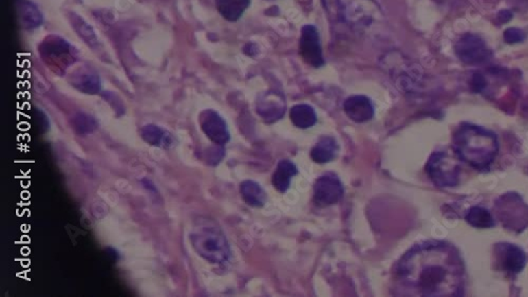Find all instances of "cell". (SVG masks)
I'll return each instance as SVG.
<instances>
[{
	"label": "cell",
	"instance_id": "cell-1",
	"mask_svg": "<svg viewBox=\"0 0 528 297\" xmlns=\"http://www.w3.org/2000/svg\"><path fill=\"white\" fill-rule=\"evenodd\" d=\"M400 294L411 296L464 295L465 270L451 244H418L400 259L395 272Z\"/></svg>",
	"mask_w": 528,
	"mask_h": 297
},
{
	"label": "cell",
	"instance_id": "cell-2",
	"mask_svg": "<svg viewBox=\"0 0 528 297\" xmlns=\"http://www.w3.org/2000/svg\"><path fill=\"white\" fill-rule=\"evenodd\" d=\"M453 150L459 160L478 171H486L499 152L494 132L472 124H461L453 136Z\"/></svg>",
	"mask_w": 528,
	"mask_h": 297
},
{
	"label": "cell",
	"instance_id": "cell-3",
	"mask_svg": "<svg viewBox=\"0 0 528 297\" xmlns=\"http://www.w3.org/2000/svg\"><path fill=\"white\" fill-rule=\"evenodd\" d=\"M191 246L197 255L211 263H226L230 256V248L226 235L214 222L207 219L195 224L189 235Z\"/></svg>",
	"mask_w": 528,
	"mask_h": 297
},
{
	"label": "cell",
	"instance_id": "cell-4",
	"mask_svg": "<svg viewBox=\"0 0 528 297\" xmlns=\"http://www.w3.org/2000/svg\"><path fill=\"white\" fill-rule=\"evenodd\" d=\"M459 158L445 152H433L428 160L426 171L432 182L439 187H453L459 185L461 165Z\"/></svg>",
	"mask_w": 528,
	"mask_h": 297
},
{
	"label": "cell",
	"instance_id": "cell-5",
	"mask_svg": "<svg viewBox=\"0 0 528 297\" xmlns=\"http://www.w3.org/2000/svg\"><path fill=\"white\" fill-rule=\"evenodd\" d=\"M455 54L467 64H482L492 58V52L480 36L465 34L455 44Z\"/></svg>",
	"mask_w": 528,
	"mask_h": 297
},
{
	"label": "cell",
	"instance_id": "cell-6",
	"mask_svg": "<svg viewBox=\"0 0 528 297\" xmlns=\"http://www.w3.org/2000/svg\"><path fill=\"white\" fill-rule=\"evenodd\" d=\"M43 58L56 67L67 68L73 62V48L67 40L58 36H50L39 47Z\"/></svg>",
	"mask_w": 528,
	"mask_h": 297
},
{
	"label": "cell",
	"instance_id": "cell-7",
	"mask_svg": "<svg viewBox=\"0 0 528 297\" xmlns=\"http://www.w3.org/2000/svg\"><path fill=\"white\" fill-rule=\"evenodd\" d=\"M496 210L512 212V214L510 213V214L500 216L502 224L509 226L512 230L514 228L522 230L528 224V206L518 195L510 193V195L501 197L500 200L496 203Z\"/></svg>",
	"mask_w": 528,
	"mask_h": 297
},
{
	"label": "cell",
	"instance_id": "cell-8",
	"mask_svg": "<svg viewBox=\"0 0 528 297\" xmlns=\"http://www.w3.org/2000/svg\"><path fill=\"white\" fill-rule=\"evenodd\" d=\"M494 256L499 269L510 276L521 273L526 265L525 253L514 244H496L494 248Z\"/></svg>",
	"mask_w": 528,
	"mask_h": 297
},
{
	"label": "cell",
	"instance_id": "cell-9",
	"mask_svg": "<svg viewBox=\"0 0 528 297\" xmlns=\"http://www.w3.org/2000/svg\"><path fill=\"white\" fill-rule=\"evenodd\" d=\"M344 196L341 181L334 174H326L314 185V201L318 206H330L339 202Z\"/></svg>",
	"mask_w": 528,
	"mask_h": 297
},
{
	"label": "cell",
	"instance_id": "cell-10",
	"mask_svg": "<svg viewBox=\"0 0 528 297\" xmlns=\"http://www.w3.org/2000/svg\"><path fill=\"white\" fill-rule=\"evenodd\" d=\"M202 132L216 145H226L230 139V130L224 119L211 109L202 111L199 115Z\"/></svg>",
	"mask_w": 528,
	"mask_h": 297
},
{
	"label": "cell",
	"instance_id": "cell-11",
	"mask_svg": "<svg viewBox=\"0 0 528 297\" xmlns=\"http://www.w3.org/2000/svg\"><path fill=\"white\" fill-rule=\"evenodd\" d=\"M299 52L304 62L313 67L320 68L324 66V60L322 58L320 34L314 25H304L301 30Z\"/></svg>",
	"mask_w": 528,
	"mask_h": 297
},
{
	"label": "cell",
	"instance_id": "cell-12",
	"mask_svg": "<svg viewBox=\"0 0 528 297\" xmlns=\"http://www.w3.org/2000/svg\"><path fill=\"white\" fill-rule=\"evenodd\" d=\"M285 102L283 95L276 91L263 93L258 99L257 112L267 123L280 120L285 115Z\"/></svg>",
	"mask_w": 528,
	"mask_h": 297
},
{
	"label": "cell",
	"instance_id": "cell-13",
	"mask_svg": "<svg viewBox=\"0 0 528 297\" xmlns=\"http://www.w3.org/2000/svg\"><path fill=\"white\" fill-rule=\"evenodd\" d=\"M344 109L348 117L356 123L367 122L374 115L372 103L363 95H354L346 99Z\"/></svg>",
	"mask_w": 528,
	"mask_h": 297
},
{
	"label": "cell",
	"instance_id": "cell-14",
	"mask_svg": "<svg viewBox=\"0 0 528 297\" xmlns=\"http://www.w3.org/2000/svg\"><path fill=\"white\" fill-rule=\"evenodd\" d=\"M141 136L146 143L154 147L171 148L175 146L176 139L173 134H170L166 129L158 126V125L148 124L145 125L141 129Z\"/></svg>",
	"mask_w": 528,
	"mask_h": 297
},
{
	"label": "cell",
	"instance_id": "cell-15",
	"mask_svg": "<svg viewBox=\"0 0 528 297\" xmlns=\"http://www.w3.org/2000/svg\"><path fill=\"white\" fill-rule=\"evenodd\" d=\"M17 14L23 28L33 30L43 23V15L38 8L30 0H16Z\"/></svg>",
	"mask_w": 528,
	"mask_h": 297
},
{
	"label": "cell",
	"instance_id": "cell-16",
	"mask_svg": "<svg viewBox=\"0 0 528 297\" xmlns=\"http://www.w3.org/2000/svg\"><path fill=\"white\" fill-rule=\"evenodd\" d=\"M71 83L86 95H97L101 91L99 76L91 70H78L72 75Z\"/></svg>",
	"mask_w": 528,
	"mask_h": 297
},
{
	"label": "cell",
	"instance_id": "cell-17",
	"mask_svg": "<svg viewBox=\"0 0 528 297\" xmlns=\"http://www.w3.org/2000/svg\"><path fill=\"white\" fill-rule=\"evenodd\" d=\"M338 144L332 136H322L316 145L311 150V158L316 163L324 164L331 162L336 157Z\"/></svg>",
	"mask_w": 528,
	"mask_h": 297
},
{
	"label": "cell",
	"instance_id": "cell-18",
	"mask_svg": "<svg viewBox=\"0 0 528 297\" xmlns=\"http://www.w3.org/2000/svg\"><path fill=\"white\" fill-rule=\"evenodd\" d=\"M298 174L296 165L289 160H283L279 162L272 178V183L276 189H278L280 193H285L291 185V180L294 176Z\"/></svg>",
	"mask_w": 528,
	"mask_h": 297
},
{
	"label": "cell",
	"instance_id": "cell-19",
	"mask_svg": "<svg viewBox=\"0 0 528 297\" xmlns=\"http://www.w3.org/2000/svg\"><path fill=\"white\" fill-rule=\"evenodd\" d=\"M250 3V0H216V7L220 14L230 21H238Z\"/></svg>",
	"mask_w": 528,
	"mask_h": 297
},
{
	"label": "cell",
	"instance_id": "cell-20",
	"mask_svg": "<svg viewBox=\"0 0 528 297\" xmlns=\"http://www.w3.org/2000/svg\"><path fill=\"white\" fill-rule=\"evenodd\" d=\"M240 193H241L243 200L250 206L260 208V206H263L264 203L267 201V193L263 191V189L258 183L250 181V180H246L241 183Z\"/></svg>",
	"mask_w": 528,
	"mask_h": 297
},
{
	"label": "cell",
	"instance_id": "cell-21",
	"mask_svg": "<svg viewBox=\"0 0 528 297\" xmlns=\"http://www.w3.org/2000/svg\"><path fill=\"white\" fill-rule=\"evenodd\" d=\"M291 121L295 126L301 129L310 128L317 122V115L313 107L306 104L296 105L289 112Z\"/></svg>",
	"mask_w": 528,
	"mask_h": 297
},
{
	"label": "cell",
	"instance_id": "cell-22",
	"mask_svg": "<svg viewBox=\"0 0 528 297\" xmlns=\"http://www.w3.org/2000/svg\"><path fill=\"white\" fill-rule=\"evenodd\" d=\"M466 222L473 228H490L494 226V219L488 211L481 206H473L467 212Z\"/></svg>",
	"mask_w": 528,
	"mask_h": 297
},
{
	"label": "cell",
	"instance_id": "cell-23",
	"mask_svg": "<svg viewBox=\"0 0 528 297\" xmlns=\"http://www.w3.org/2000/svg\"><path fill=\"white\" fill-rule=\"evenodd\" d=\"M72 127L80 136H87L97 128V122L95 118L87 113L80 112L74 115L71 121Z\"/></svg>",
	"mask_w": 528,
	"mask_h": 297
},
{
	"label": "cell",
	"instance_id": "cell-24",
	"mask_svg": "<svg viewBox=\"0 0 528 297\" xmlns=\"http://www.w3.org/2000/svg\"><path fill=\"white\" fill-rule=\"evenodd\" d=\"M74 25H75L74 27H75L76 30L78 31L80 35H82L84 40H87L88 44L89 43H97L95 32L92 31V29L90 28L89 25L83 19H78V17L74 19Z\"/></svg>",
	"mask_w": 528,
	"mask_h": 297
},
{
	"label": "cell",
	"instance_id": "cell-25",
	"mask_svg": "<svg viewBox=\"0 0 528 297\" xmlns=\"http://www.w3.org/2000/svg\"><path fill=\"white\" fill-rule=\"evenodd\" d=\"M226 156V152L223 150L222 146L217 145L213 146V147L207 148L206 150V162L209 165H217L220 163L221 160Z\"/></svg>",
	"mask_w": 528,
	"mask_h": 297
},
{
	"label": "cell",
	"instance_id": "cell-26",
	"mask_svg": "<svg viewBox=\"0 0 528 297\" xmlns=\"http://www.w3.org/2000/svg\"><path fill=\"white\" fill-rule=\"evenodd\" d=\"M525 40V34L523 31L517 28H509L504 32V40L507 44H518Z\"/></svg>",
	"mask_w": 528,
	"mask_h": 297
},
{
	"label": "cell",
	"instance_id": "cell-27",
	"mask_svg": "<svg viewBox=\"0 0 528 297\" xmlns=\"http://www.w3.org/2000/svg\"><path fill=\"white\" fill-rule=\"evenodd\" d=\"M486 87V80L484 79V76L482 74L477 73L473 75L472 81H471V88H472L475 93H481Z\"/></svg>",
	"mask_w": 528,
	"mask_h": 297
},
{
	"label": "cell",
	"instance_id": "cell-28",
	"mask_svg": "<svg viewBox=\"0 0 528 297\" xmlns=\"http://www.w3.org/2000/svg\"><path fill=\"white\" fill-rule=\"evenodd\" d=\"M512 19V13L508 11V10H503V11H501L498 14V19L500 23H508Z\"/></svg>",
	"mask_w": 528,
	"mask_h": 297
}]
</instances>
